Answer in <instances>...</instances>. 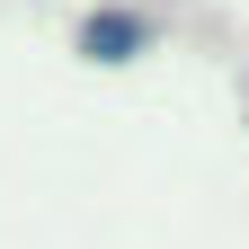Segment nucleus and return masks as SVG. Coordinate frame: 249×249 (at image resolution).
Segmentation results:
<instances>
[{
    "label": "nucleus",
    "instance_id": "f257e3e1",
    "mask_svg": "<svg viewBox=\"0 0 249 249\" xmlns=\"http://www.w3.org/2000/svg\"><path fill=\"white\" fill-rule=\"evenodd\" d=\"M151 45V18H134V9H89L80 18V53L89 62H134Z\"/></svg>",
    "mask_w": 249,
    "mask_h": 249
}]
</instances>
